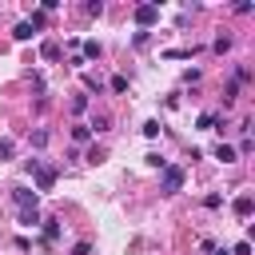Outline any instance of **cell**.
Here are the masks:
<instances>
[{"label":"cell","mask_w":255,"mask_h":255,"mask_svg":"<svg viewBox=\"0 0 255 255\" xmlns=\"http://www.w3.org/2000/svg\"><path fill=\"white\" fill-rule=\"evenodd\" d=\"M12 199L20 203V211H32V207L40 203V195H36L32 187H16V191H12Z\"/></svg>","instance_id":"obj_4"},{"label":"cell","mask_w":255,"mask_h":255,"mask_svg":"<svg viewBox=\"0 0 255 255\" xmlns=\"http://www.w3.org/2000/svg\"><path fill=\"white\" fill-rule=\"evenodd\" d=\"M12 36H16V40H32V28H28V20H20V24H16V32H12Z\"/></svg>","instance_id":"obj_11"},{"label":"cell","mask_w":255,"mask_h":255,"mask_svg":"<svg viewBox=\"0 0 255 255\" xmlns=\"http://www.w3.org/2000/svg\"><path fill=\"white\" fill-rule=\"evenodd\" d=\"M195 124H199V131H207V128H215V124H219V120H215V116H211V112H203V116H199V120H195Z\"/></svg>","instance_id":"obj_12"},{"label":"cell","mask_w":255,"mask_h":255,"mask_svg":"<svg viewBox=\"0 0 255 255\" xmlns=\"http://www.w3.org/2000/svg\"><path fill=\"white\" fill-rule=\"evenodd\" d=\"M183 187V167H163V191H179Z\"/></svg>","instance_id":"obj_3"},{"label":"cell","mask_w":255,"mask_h":255,"mask_svg":"<svg viewBox=\"0 0 255 255\" xmlns=\"http://www.w3.org/2000/svg\"><path fill=\"white\" fill-rule=\"evenodd\" d=\"M88 251H92V243H88V239H84V243H76V247H72V255H88Z\"/></svg>","instance_id":"obj_19"},{"label":"cell","mask_w":255,"mask_h":255,"mask_svg":"<svg viewBox=\"0 0 255 255\" xmlns=\"http://www.w3.org/2000/svg\"><path fill=\"white\" fill-rule=\"evenodd\" d=\"M44 239H48V243L60 239V219H44Z\"/></svg>","instance_id":"obj_7"},{"label":"cell","mask_w":255,"mask_h":255,"mask_svg":"<svg viewBox=\"0 0 255 255\" xmlns=\"http://www.w3.org/2000/svg\"><path fill=\"white\" fill-rule=\"evenodd\" d=\"M20 223H24V227H36V223H40V211H36V207H32V211H20Z\"/></svg>","instance_id":"obj_10"},{"label":"cell","mask_w":255,"mask_h":255,"mask_svg":"<svg viewBox=\"0 0 255 255\" xmlns=\"http://www.w3.org/2000/svg\"><path fill=\"white\" fill-rule=\"evenodd\" d=\"M84 56H88V60H100V44L88 40V44H84Z\"/></svg>","instance_id":"obj_14"},{"label":"cell","mask_w":255,"mask_h":255,"mask_svg":"<svg viewBox=\"0 0 255 255\" xmlns=\"http://www.w3.org/2000/svg\"><path fill=\"white\" fill-rule=\"evenodd\" d=\"M231 255H251V243H247V239H243V243H235V251H231Z\"/></svg>","instance_id":"obj_20"},{"label":"cell","mask_w":255,"mask_h":255,"mask_svg":"<svg viewBox=\"0 0 255 255\" xmlns=\"http://www.w3.org/2000/svg\"><path fill=\"white\" fill-rule=\"evenodd\" d=\"M203 207H207V211H215V207H223V195H203Z\"/></svg>","instance_id":"obj_16"},{"label":"cell","mask_w":255,"mask_h":255,"mask_svg":"<svg viewBox=\"0 0 255 255\" xmlns=\"http://www.w3.org/2000/svg\"><path fill=\"white\" fill-rule=\"evenodd\" d=\"M159 20V4H139L135 8V24L139 28H147V24H155Z\"/></svg>","instance_id":"obj_2"},{"label":"cell","mask_w":255,"mask_h":255,"mask_svg":"<svg viewBox=\"0 0 255 255\" xmlns=\"http://www.w3.org/2000/svg\"><path fill=\"white\" fill-rule=\"evenodd\" d=\"M84 108H88V96H76V100H72V112H76V116H80V112H84Z\"/></svg>","instance_id":"obj_18"},{"label":"cell","mask_w":255,"mask_h":255,"mask_svg":"<svg viewBox=\"0 0 255 255\" xmlns=\"http://www.w3.org/2000/svg\"><path fill=\"white\" fill-rule=\"evenodd\" d=\"M28 171H32V179H36V191H52V187H56V167H48V163H40V159H28Z\"/></svg>","instance_id":"obj_1"},{"label":"cell","mask_w":255,"mask_h":255,"mask_svg":"<svg viewBox=\"0 0 255 255\" xmlns=\"http://www.w3.org/2000/svg\"><path fill=\"white\" fill-rule=\"evenodd\" d=\"M72 139H76V143H88V139H92V128H88V124H76V128H72Z\"/></svg>","instance_id":"obj_8"},{"label":"cell","mask_w":255,"mask_h":255,"mask_svg":"<svg viewBox=\"0 0 255 255\" xmlns=\"http://www.w3.org/2000/svg\"><path fill=\"white\" fill-rule=\"evenodd\" d=\"M40 56H44V60H56V56H60V44H56V40H44Z\"/></svg>","instance_id":"obj_9"},{"label":"cell","mask_w":255,"mask_h":255,"mask_svg":"<svg viewBox=\"0 0 255 255\" xmlns=\"http://www.w3.org/2000/svg\"><path fill=\"white\" fill-rule=\"evenodd\" d=\"M215 159H223V163H235V159H239V151H235L231 143H219V147H215Z\"/></svg>","instance_id":"obj_5"},{"label":"cell","mask_w":255,"mask_h":255,"mask_svg":"<svg viewBox=\"0 0 255 255\" xmlns=\"http://www.w3.org/2000/svg\"><path fill=\"white\" fill-rule=\"evenodd\" d=\"M251 207H255V203H251V195H239V199H235V215H239V219H247V215H251Z\"/></svg>","instance_id":"obj_6"},{"label":"cell","mask_w":255,"mask_h":255,"mask_svg":"<svg viewBox=\"0 0 255 255\" xmlns=\"http://www.w3.org/2000/svg\"><path fill=\"white\" fill-rule=\"evenodd\" d=\"M16 155V143L12 139H0V159H12Z\"/></svg>","instance_id":"obj_13"},{"label":"cell","mask_w":255,"mask_h":255,"mask_svg":"<svg viewBox=\"0 0 255 255\" xmlns=\"http://www.w3.org/2000/svg\"><path fill=\"white\" fill-rule=\"evenodd\" d=\"M112 92H128V80L124 76H112Z\"/></svg>","instance_id":"obj_17"},{"label":"cell","mask_w":255,"mask_h":255,"mask_svg":"<svg viewBox=\"0 0 255 255\" xmlns=\"http://www.w3.org/2000/svg\"><path fill=\"white\" fill-rule=\"evenodd\" d=\"M215 255H231V251H215Z\"/></svg>","instance_id":"obj_21"},{"label":"cell","mask_w":255,"mask_h":255,"mask_svg":"<svg viewBox=\"0 0 255 255\" xmlns=\"http://www.w3.org/2000/svg\"><path fill=\"white\" fill-rule=\"evenodd\" d=\"M143 135L155 139V135H159V120H147V124H143Z\"/></svg>","instance_id":"obj_15"}]
</instances>
